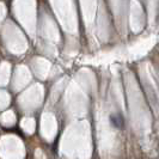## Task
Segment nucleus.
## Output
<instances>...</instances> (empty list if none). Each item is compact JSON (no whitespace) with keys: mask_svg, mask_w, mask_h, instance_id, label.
Here are the masks:
<instances>
[{"mask_svg":"<svg viewBox=\"0 0 159 159\" xmlns=\"http://www.w3.org/2000/svg\"><path fill=\"white\" fill-rule=\"evenodd\" d=\"M110 121H111V123L117 129H122L123 126H125V122H123V119H122L121 115H111L110 116Z\"/></svg>","mask_w":159,"mask_h":159,"instance_id":"nucleus-1","label":"nucleus"}]
</instances>
